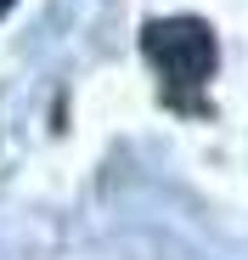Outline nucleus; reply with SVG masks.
<instances>
[{"instance_id": "f257e3e1", "label": "nucleus", "mask_w": 248, "mask_h": 260, "mask_svg": "<svg viewBox=\"0 0 248 260\" xmlns=\"http://www.w3.org/2000/svg\"><path fill=\"white\" fill-rule=\"evenodd\" d=\"M141 51L163 68L170 85H197L215 68V34L197 17H158L141 28Z\"/></svg>"}, {"instance_id": "f03ea898", "label": "nucleus", "mask_w": 248, "mask_h": 260, "mask_svg": "<svg viewBox=\"0 0 248 260\" xmlns=\"http://www.w3.org/2000/svg\"><path fill=\"white\" fill-rule=\"evenodd\" d=\"M12 6H17V0H0V17H6V12H12Z\"/></svg>"}]
</instances>
